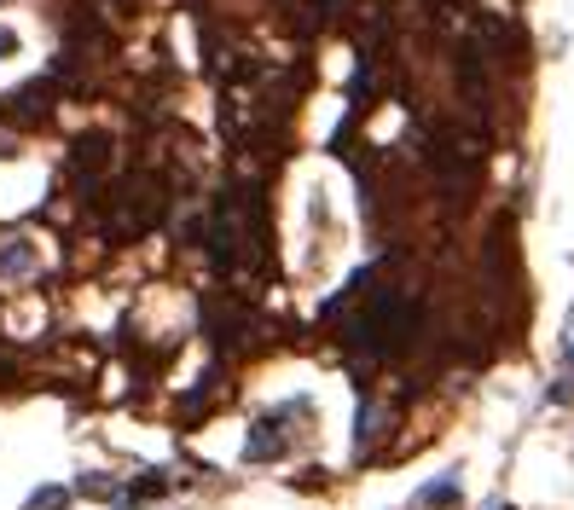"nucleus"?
Instances as JSON below:
<instances>
[{
  "instance_id": "obj_1",
  "label": "nucleus",
  "mask_w": 574,
  "mask_h": 510,
  "mask_svg": "<svg viewBox=\"0 0 574 510\" xmlns=\"http://www.w3.org/2000/svg\"><path fill=\"white\" fill-rule=\"evenodd\" d=\"M53 111V88L47 81H30V88H18L6 105H0V116H12V123H35V116Z\"/></svg>"
},
{
  "instance_id": "obj_2",
  "label": "nucleus",
  "mask_w": 574,
  "mask_h": 510,
  "mask_svg": "<svg viewBox=\"0 0 574 510\" xmlns=\"http://www.w3.org/2000/svg\"><path fill=\"white\" fill-rule=\"evenodd\" d=\"M278 453H285V429H278V418H261L250 429V441H244V458L261 464V458H278Z\"/></svg>"
},
{
  "instance_id": "obj_3",
  "label": "nucleus",
  "mask_w": 574,
  "mask_h": 510,
  "mask_svg": "<svg viewBox=\"0 0 574 510\" xmlns=\"http://www.w3.org/2000/svg\"><path fill=\"white\" fill-rule=\"evenodd\" d=\"M70 157H76V168H81V174H99V168L111 163V133H81Z\"/></svg>"
},
{
  "instance_id": "obj_4",
  "label": "nucleus",
  "mask_w": 574,
  "mask_h": 510,
  "mask_svg": "<svg viewBox=\"0 0 574 510\" xmlns=\"http://www.w3.org/2000/svg\"><path fill=\"white\" fill-rule=\"evenodd\" d=\"M30 273H35V244L30 238L0 244V278H30Z\"/></svg>"
},
{
  "instance_id": "obj_5",
  "label": "nucleus",
  "mask_w": 574,
  "mask_h": 510,
  "mask_svg": "<svg viewBox=\"0 0 574 510\" xmlns=\"http://www.w3.org/2000/svg\"><path fill=\"white\" fill-rule=\"evenodd\" d=\"M418 505H458V476H441L418 493Z\"/></svg>"
},
{
  "instance_id": "obj_6",
  "label": "nucleus",
  "mask_w": 574,
  "mask_h": 510,
  "mask_svg": "<svg viewBox=\"0 0 574 510\" xmlns=\"http://www.w3.org/2000/svg\"><path fill=\"white\" fill-rule=\"evenodd\" d=\"M64 505H70V488H35L23 510H64Z\"/></svg>"
},
{
  "instance_id": "obj_7",
  "label": "nucleus",
  "mask_w": 574,
  "mask_h": 510,
  "mask_svg": "<svg viewBox=\"0 0 574 510\" xmlns=\"http://www.w3.org/2000/svg\"><path fill=\"white\" fill-rule=\"evenodd\" d=\"M81 493H93V499H111L116 481H105V476H81Z\"/></svg>"
},
{
  "instance_id": "obj_8",
  "label": "nucleus",
  "mask_w": 574,
  "mask_h": 510,
  "mask_svg": "<svg viewBox=\"0 0 574 510\" xmlns=\"http://www.w3.org/2000/svg\"><path fill=\"white\" fill-rule=\"evenodd\" d=\"M18 53V30H6V23H0V58H12Z\"/></svg>"
},
{
  "instance_id": "obj_9",
  "label": "nucleus",
  "mask_w": 574,
  "mask_h": 510,
  "mask_svg": "<svg viewBox=\"0 0 574 510\" xmlns=\"http://www.w3.org/2000/svg\"><path fill=\"white\" fill-rule=\"evenodd\" d=\"M487 510H517V505H487Z\"/></svg>"
},
{
  "instance_id": "obj_10",
  "label": "nucleus",
  "mask_w": 574,
  "mask_h": 510,
  "mask_svg": "<svg viewBox=\"0 0 574 510\" xmlns=\"http://www.w3.org/2000/svg\"><path fill=\"white\" fill-rule=\"evenodd\" d=\"M0 383H6V366H0Z\"/></svg>"
}]
</instances>
